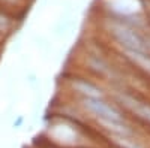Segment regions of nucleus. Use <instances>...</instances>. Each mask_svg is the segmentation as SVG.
Masks as SVG:
<instances>
[{
	"label": "nucleus",
	"instance_id": "nucleus-1",
	"mask_svg": "<svg viewBox=\"0 0 150 148\" xmlns=\"http://www.w3.org/2000/svg\"><path fill=\"white\" fill-rule=\"evenodd\" d=\"M119 38H120V41L126 45V46H129V48H132V49H141V42H140V39L137 38L132 32H129V30H126V29H120V30H119Z\"/></svg>",
	"mask_w": 150,
	"mask_h": 148
}]
</instances>
